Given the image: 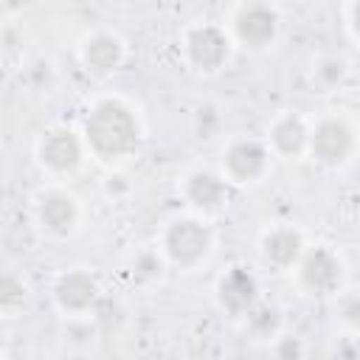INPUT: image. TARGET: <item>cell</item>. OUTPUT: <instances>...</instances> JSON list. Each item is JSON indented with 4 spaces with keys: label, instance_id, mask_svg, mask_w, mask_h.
<instances>
[{
    "label": "cell",
    "instance_id": "23",
    "mask_svg": "<svg viewBox=\"0 0 360 360\" xmlns=\"http://www.w3.org/2000/svg\"><path fill=\"white\" fill-rule=\"evenodd\" d=\"M340 315H343V321H346L349 326L357 323V315H360V301H357V295H346V298L340 301Z\"/></svg>",
    "mask_w": 360,
    "mask_h": 360
},
{
    "label": "cell",
    "instance_id": "12",
    "mask_svg": "<svg viewBox=\"0 0 360 360\" xmlns=\"http://www.w3.org/2000/svg\"><path fill=\"white\" fill-rule=\"evenodd\" d=\"M37 219L42 225L45 233L51 236H68L73 233L76 222H79V205L70 194L65 191H45L37 200Z\"/></svg>",
    "mask_w": 360,
    "mask_h": 360
},
{
    "label": "cell",
    "instance_id": "11",
    "mask_svg": "<svg viewBox=\"0 0 360 360\" xmlns=\"http://www.w3.org/2000/svg\"><path fill=\"white\" fill-rule=\"evenodd\" d=\"M186 202L200 214H217L228 202V180L222 174L197 169L183 180Z\"/></svg>",
    "mask_w": 360,
    "mask_h": 360
},
{
    "label": "cell",
    "instance_id": "8",
    "mask_svg": "<svg viewBox=\"0 0 360 360\" xmlns=\"http://www.w3.org/2000/svg\"><path fill=\"white\" fill-rule=\"evenodd\" d=\"M270 160V152L264 143L253 141V138H239L233 143H228V149L222 152V177L231 183H253L264 174Z\"/></svg>",
    "mask_w": 360,
    "mask_h": 360
},
{
    "label": "cell",
    "instance_id": "25",
    "mask_svg": "<svg viewBox=\"0 0 360 360\" xmlns=\"http://www.w3.org/2000/svg\"><path fill=\"white\" fill-rule=\"evenodd\" d=\"M6 349V326H3V321H0V352Z\"/></svg>",
    "mask_w": 360,
    "mask_h": 360
},
{
    "label": "cell",
    "instance_id": "3",
    "mask_svg": "<svg viewBox=\"0 0 360 360\" xmlns=\"http://www.w3.org/2000/svg\"><path fill=\"white\" fill-rule=\"evenodd\" d=\"M278 8L270 3H242L233 17H231V34L239 45L250 48V51H262L267 45H273V39L278 37Z\"/></svg>",
    "mask_w": 360,
    "mask_h": 360
},
{
    "label": "cell",
    "instance_id": "14",
    "mask_svg": "<svg viewBox=\"0 0 360 360\" xmlns=\"http://www.w3.org/2000/svg\"><path fill=\"white\" fill-rule=\"evenodd\" d=\"M301 253H304V239L290 225L273 228L262 236V256H264L267 264H273L278 270H287V267L298 264Z\"/></svg>",
    "mask_w": 360,
    "mask_h": 360
},
{
    "label": "cell",
    "instance_id": "1",
    "mask_svg": "<svg viewBox=\"0 0 360 360\" xmlns=\"http://www.w3.org/2000/svg\"><path fill=\"white\" fill-rule=\"evenodd\" d=\"M82 135H84V146L98 160L112 163L135 152L141 127L135 112L121 98H101L87 110Z\"/></svg>",
    "mask_w": 360,
    "mask_h": 360
},
{
    "label": "cell",
    "instance_id": "16",
    "mask_svg": "<svg viewBox=\"0 0 360 360\" xmlns=\"http://www.w3.org/2000/svg\"><path fill=\"white\" fill-rule=\"evenodd\" d=\"M28 287L25 281L11 273V270H0V312H14L25 304Z\"/></svg>",
    "mask_w": 360,
    "mask_h": 360
},
{
    "label": "cell",
    "instance_id": "13",
    "mask_svg": "<svg viewBox=\"0 0 360 360\" xmlns=\"http://www.w3.org/2000/svg\"><path fill=\"white\" fill-rule=\"evenodd\" d=\"M82 62L93 76H110L124 62V42L112 31H93L82 42Z\"/></svg>",
    "mask_w": 360,
    "mask_h": 360
},
{
    "label": "cell",
    "instance_id": "2",
    "mask_svg": "<svg viewBox=\"0 0 360 360\" xmlns=\"http://www.w3.org/2000/svg\"><path fill=\"white\" fill-rule=\"evenodd\" d=\"M214 248L211 228L197 217H177L163 231V253L177 267H197Z\"/></svg>",
    "mask_w": 360,
    "mask_h": 360
},
{
    "label": "cell",
    "instance_id": "19",
    "mask_svg": "<svg viewBox=\"0 0 360 360\" xmlns=\"http://www.w3.org/2000/svg\"><path fill=\"white\" fill-rule=\"evenodd\" d=\"M343 76H346V62H343L340 56H323V59H318V65H315V79H318L323 87L340 84Z\"/></svg>",
    "mask_w": 360,
    "mask_h": 360
},
{
    "label": "cell",
    "instance_id": "20",
    "mask_svg": "<svg viewBox=\"0 0 360 360\" xmlns=\"http://www.w3.org/2000/svg\"><path fill=\"white\" fill-rule=\"evenodd\" d=\"M194 127H197V138L211 141L222 127V118H219L217 107H200L197 115H194Z\"/></svg>",
    "mask_w": 360,
    "mask_h": 360
},
{
    "label": "cell",
    "instance_id": "9",
    "mask_svg": "<svg viewBox=\"0 0 360 360\" xmlns=\"http://www.w3.org/2000/svg\"><path fill=\"white\" fill-rule=\"evenodd\" d=\"M98 278L90 270H65L53 284V301L68 315H84L98 301Z\"/></svg>",
    "mask_w": 360,
    "mask_h": 360
},
{
    "label": "cell",
    "instance_id": "22",
    "mask_svg": "<svg viewBox=\"0 0 360 360\" xmlns=\"http://www.w3.org/2000/svg\"><path fill=\"white\" fill-rule=\"evenodd\" d=\"M343 20H346V28H349V37L357 39V22H360V0H352L346 8H343Z\"/></svg>",
    "mask_w": 360,
    "mask_h": 360
},
{
    "label": "cell",
    "instance_id": "18",
    "mask_svg": "<svg viewBox=\"0 0 360 360\" xmlns=\"http://www.w3.org/2000/svg\"><path fill=\"white\" fill-rule=\"evenodd\" d=\"M160 273H163V259H160L155 250H143V253L135 256V262H132V276H135V281L149 284V281H158Z\"/></svg>",
    "mask_w": 360,
    "mask_h": 360
},
{
    "label": "cell",
    "instance_id": "6",
    "mask_svg": "<svg viewBox=\"0 0 360 360\" xmlns=\"http://www.w3.org/2000/svg\"><path fill=\"white\" fill-rule=\"evenodd\" d=\"M37 158L45 169H51L56 174H70L79 169V163L84 158V141L68 127H53L39 138Z\"/></svg>",
    "mask_w": 360,
    "mask_h": 360
},
{
    "label": "cell",
    "instance_id": "4",
    "mask_svg": "<svg viewBox=\"0 0 360 360\" xmlns=\"http://www.w3.org/2000/svg\"><path fill=\"white\" fill-rule=\"evenodd\" d=\"M183 51L194 70L217 73L231 59V37L225 28H219L214 22H200V25L188 28V34L183 39Z\"/></svg>",
    "mask_w": 360,
    "mask_h": 360
},
{
    "label": "cell",
    "instance_id": "5",
    "mask_svg": "<svg viewBox=\"0 0 360 360\" xmlns=\"http://www.w3.org/2000/svg\"><path fill=\"white\" fill-rule=\"evenodd\" d=\"M307 152L329 169L343 166L354 152V129L343 118H323L309 129Z\"/></svg>",
    "mask_w": 360,
    "mask_h": 360
},
{
    "label": "cell",
    "instance_id": "15",
    "mask_svg": "<svg viewBox=\"0 0 360 360\" xmlns=\"http://www.w3.org/2000/svg\"><path fill=\"white\" fill-rule=\"evenodd\" d=\"M307 138H309V127L301 115L295 112H284L273 121L270 127V146L284 155V158H298L307 152Z\"/></svg>",
    "mask_w": 360,
    "mask_h": 360
},
{
    "label": "cell",
    "instance_id": "24",
    "mask_svg": "<svg viewBox=\"0 0 360 360\" xmlns=\"http://www.w3.org/2000/svg\"><path fill=\"white\" fill-rule=\"evenodd\" d=\"M127 188H129V183H127L124 174H110L107 183H104V191H107L110 197H118V194H124Z\"/></svg>",
    "mask_w": 360,
    "mask_h": 360
},
{
    "label": "cell",
    "instance_id": "21",
    "mask_svg": "<svg viewBox=\"0 0 360 360\" xmlns=\"http://www.w3.org/2000/svg\"><path fill=\"white\" fill-rule=\"evenodd\" d=\"M276 354L278 360H301V340L298 338H281L278 346H276Z\"/></svg>",
    "mask_w": 360,
    "mask_h": 360
},
{
    "label": "cell",
    "instance_id": "10",
    "mask_svg": "<svg viewBox=\"0 0 360 360\" xmlns=\"http://www.w3.org/2000/svg\"><path fill=\"white\" fill-rule=\"evenodd\" d=\"M256 298H259V284H256V276L245 267H231L219 281H217V301L219 307L233 315V318H242L248 315L253 307H256Z\"/></svg>",
    "mask_w": 360,
    "mask_h": 360
},
{
    "label": "cell",
    "instance_id": "7",
    "mask_svg": "<svg viewBox=\"0 0 360 360\" xmlns=\"http://www.w3.org/2000/svg\"><path fill=\"white\" fill-rule=\"evenodd\" d=\"M298 281L315 295H329L343 281V262L329 248L304 250L298 259Z\"/></svg>",
    "mask_w": 360,
    "mask_h": 360
},
{
    "label": "cell",
    "instance_id": "17",
    "mask_svg": "<svg viewBox=\"0 0 360 360\" xmlns=\"http://www.w3.org/2000/svg\"><path fill=\"white\" fill-rule=\"evenodd\" d=\"M245 318H248V326H250V332L256 338H273L278 332V326H281V315L270 304H256Z\"/></svg>",
    "mask_w": 360,
    "mask_h": 360
}]
</instances>
